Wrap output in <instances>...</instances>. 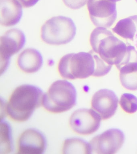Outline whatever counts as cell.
Masks as SVG:
<instances>
[{
  "instance_id": "6da1fadb",
  "label": "cell",
  "mask_w": 137,
  "mask_h": 154,
  "mask_svg": "<svg viewBox=\"0 0 137 154\" xmlns=\"http://www.w3.org/2000/svg\"><path fill=\"white\" fill-rule=\"evenodd\" d=\"M43 91L34 85L23 84L12 92L5 104V114L12 121L25 122L42 105Z\"/></svg>"
},
{
  "instance_id": "9a60e30c",
  "label": "cell",
  "mask_w": 137,
  "mask_h": 154,
  "mask_svg": "<svg viewBox=\"0 0 137 154\" xmlns=\"http://www.w3.org/2000/svg\"><path fill=\"white\" fill-rule=\"evenodd\" d=\"M137 31V15L119 20L112 29L113 32L125 39L133 42Z\"/></svg>"
},
{
  "instance_id": "7c38bea8",
  "label": "cell",
  "mask_w": 137,
  "mask_h": 154,
  "mask_svg": "<svg viewBox=\"0 0 137 154\" xmlns=\"http://www.w3.org/2000/svg\"><path fill=\"white\" fill-rule=\"evenodd\" d=\"M22 14V6L16 0H0V23L2 26L16 25Z\"/></svg>"
},
{
  "instance_id": "603a6c76",
  "label": "cell",
  "mask_w": 137,
  "mask_h": 154,
  "mask_svg": "<svg viewBox=\"0 0 137 154\" xmlns=\"http://www.w3.org/2000/svg\"><path fill=\"white\" fill-rule=\"evenodd\" d=\"M135 1H136V3H137V0H135Z\"/></svg>"
},
{
  "instance_id": "3957f363",
  "label": "cell",
  "mask_w": 137,
  "mask_h": 154,
  "mask_svg": "<svg viewBox=\"0 0 137 154\" xmlns=\"http://www.w3.org/2000/svg\"><path fill=\"white\" fill-rule=\"evenodd\" d=\"M101 58L93 50L67 54L60 60L58 66L59 75L70 80L94 76L97 64Z\"/></svg>"
},
{
  "instance_id": "44dd1931",
  "label": "cell",
  "mask_w": 137,
  "mask_h": 154,
  "mask_svg": "<svg viewBox=\"0 0 137 154\" xmlns=\"http://www.w3.org/2000/svg\"><path fill=\"white\" fill-rule=\"evenodd\" d=\"M135 44L137 49V31L136 33L135 37Z\"/></svg>"
},
{
  "instance_id": "7a4b0ae2",
  "label": "cell",
  "mask_w": 137,
  "mask_h": 154,
  "mask_svg": "<svg viewBox=\"0 0 137 154\" xmlns=\"http://www.w3.org/2000/svg\"><path fill=\"white\" fill-rule=\"evenodd\" d=\"M90 43L92 50L103 61L117 67L123 62L128 51L129 44L104 27H97L92 31Z\"/></svg>"
},
{
  "instance_id": "277c9868",
  "label": "cell",
  "mask_w": 137,
  "mask_h": 154,
  "mask_svg": "<svg viewBox=\"0 0 137 154\" xmlns=\"http://www.w3.org/2000/svg\"><path fill=\"white\" fill-rule=\"evenodd\" d=\"M76 91L74 85L66 80L53 83L44 94L42 105L49 112L59 114L72 109L76 103Z\"/></svg>"
},
{
  "instance_id": "30bf717a",
  "label": "cell",
  "mask_w": 137,
  "mask_h": 154,
  "mask_svg": "<svg viewBox=\"0 0 137 154\" xmlns=\"http://www.w3.org/2000/svg\"><path fill=\"white\" fill-rule=\"evenodd\" d=\"M45 147L46 141L42 133L35 129H27L18 138L16 154H42Z\"/></svg>"
},
{
  "instance_id": "d6986e66",
  "label": "cell",
  "mask_w": 137,
  "mask_h": 154,
  "mask_svg": "<svg viewBox=\"0 0 137 154\" xmlns=\"http://www.w3.org/2000/svg\"><path fill=\"white\" fill-rule=\"evenodd\" d=\"M64 3L70 9H80L87 3L88 0H62Z\"/></svg>"
},
{
  "instance_id": "ba28073f",
  "label": "cell",
  "mask_w": 137,
  "mask_h": 154,
  "mask_svg": "<svg viewBox=\"0 0 137 154\" xmlns=\"http://www.w3.org/2000/svg\"><path fill=\"white\" fill-rule=\"evenodd\" d=\"M101 118L92 109H80L73 112L69 120L70 127L76 134L88 136L98 130Z\"/></svg>"
},
{
  "instance_id": "e0dca14e",
  "label": "cell",
  "mask_w": 137,
  "mask_h": 154,
  "mask_svg": "<svg viewBox=\"0 0 137 154\" xmlns=\"http://www.w3.org/2000/svg\"><path fill=\"white\" fill-rule=\"evenodd\" d=\"M12 150L11 128L7 122L1 120L0 125V154L10 153Z\"/></svg>"
},
{
  "instance_id": "4fadbf2b",
  "label": "cell",
  "mask_w": 137,
  "mask_h": 154,
  "mask_svg": "<svg viewBox=\"0 0 137 154\" xmlns=\"http://www.w3.org/2000/svg\"><path fill=\"white\" fill-rule=\"evenodd\" d=\"M42 56L39 51L33 48L25 49L18 57L17 66L22 72L28 74L38 72L43 64Z\"/></svg>"
},
{
  "instance_id": "8992f818",
  "label": "cell",
  "mask_w": 137,
  "mask_h": 154,
  "mask_svg": "<svg viewBox=\"0 0 137 154\" xmlns=\"http://www.w3.org/2000/svg\"><path fill=\"white\" fill-rule=\"evenodd\" d=\"M87 6L91 21L97 27L109 28L116 20V2L112 0H88Z\"/></svg>"
},
{
  "instance_id": "8fae6325",
  "label": "cell",
  "mask_w": 137,
  "mask_h": 154,
  "mask_svg": "<svg viewBox=\"0 0 137 154\" xmlns=\"http://www.w3.org/2000/svg\"><path fill=\"white\" fill-rule=\"evenodd\" d=\"M118 101L114 91L102 89L97 91L92 96L91 108L99 114L102 120H107L116 112Z\"/></svg>"
},
{
  "instance_id": "ac0fdd59",
  "label": "cell",
  "mask_w": 137,
  "mask_h": 154,
  "mask_svg": "<svg viewBox=\"0 0 137 154\" xmlns=\"http://www.w3.org/2000/svg\"><path fill=\"white\" fill-rule=\"evenodd\" d=\"M119 103L123 110L126 113L132 114L137 111V98L132 94H123L120 97Z\"/></svg>"
},
{
  "instance_id": "2e32d148",
  "label": "cell",
  "mask_w": 137,
  "mask_h": 154,
  "mask_svg": "<svg viewBox=\"0 0 137 154\" xmlns=\"http://www.w3.org/2000/svg\"><path fill=\"white\" fill-rule=\"evenodd\" d=\"M62 151L64 154H90L89 143L78 138L66 139L63 143Z\"/></svg>"
},
{
  "instance_id": "9c48e42d",
  "label": "cell",
  "mask_w": 137,
  "mask_h": 154,
  "mask_svg": "<svg viewBox=\"0 0 137 154\" xmlns=\"http://www.w3.org/2000/svg\"><path fill=\"white\" fill-rule=\"evenodd\" d=\"M26 37L23 32L18 29L7 31L0 38L1 74L8 67L9 59L18 53L24 46Z\"/></svg>"
},
{
  "instance_id": "52a82bcc",
  "label": "cell",
  "mask_w": 137,
  "mask_h": 154,
  "mask_svg": "<svg viewBox=\"0 0 137 154\" xmlns=\"http://www.w3.org/2000/svg\"><path fill=\"white\" fill-rule=\"evenodd\" d=\"M123 132L116 128L110 129L95 136L89 143L90 154H114L123 145Z\"/></svg>"
},
{
  "instance_id": "5b68a950",
  "label": "cell",
  "mask_w": 137,
  "mask_h": 154,
  "mask_svg": "<svg viewBox=\"0 0 137 154\" xmlns=\"http://www.w3.org/2000/svg\"><path fill=\"white\" fill-rule=\"evenodd\" d=\"M76 26L72 19L58 16L45 22L41 30V37L47 44L63 45L73 40L76 34Z\"/></svg>"
},
{
  "instance_id": "7402d4cb",
  "label": "cell",
  "mask_w": 137,
  "mask_h": 154,
  "mask_svg": "<svg viewBox=\"0 0 137 154\" xmlns=\"http://www.w3.org/2000/svg\"><path fill=\"white\" fill-rule=\"evenodd\" d=\"M112 1H114L115 2H118V1H121V0H112Z\"/></svg>"
},
{
  "instance_id": "5bb4252c",
  "label": "cell",
  "mask_w": 137,
  "mask_h": 154,
  "mask_svg": "<svg viewBox=\"0 0 137 154\" xmlns=\"http://www.w3.org/2000/svg\"><path fill=\"white\" fill-rule=\"evenodd\" d=\"M121 85L127 90H137V61H132L118 69Z\"/></svg>"
},
{
  "instance_id": "ffe728a7",
  "label": "cell",
  "mask_w": 137,
  "mask_h": 154,
  "mask_svg": "<svg viewBox=\"0 0 137 154\" xmlns=\"http://www.w3.org/2000/svg\"><path fill=\"white\" fill-rule=\"evenodd\" d=\"M21 4L22 7L29 8L36 4L39 0H16Z\"/></svg>"
}]
</instances>
